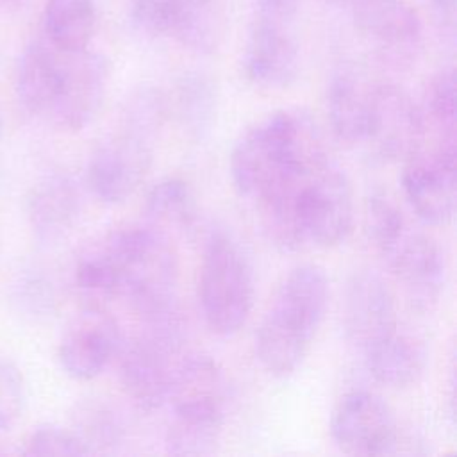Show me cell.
Segmentation results:
<instances>
[{"mask_svg":"<svg viewBox=\"0 0 457 457\" xmlns=\"http://www.w3.org/2000/svg\"><path fill=\"white\" fill-rule=\"evenodd\" d=\"M455 155L457 146L423 145L402 162V189L412 212L425 225H446L455 212Z\"/></svg>","mask_w":457,"mask_h":457,"instance_id":"ba28073f","label":"cell"},{"mask_svg":"<svg viewBox=\"0 0 457 457\" xmlns=\"http://www.w3.org/2000/svg\"><path fill=\"white\" fill-rule=\"evenodd\" d=\"M14 300L30 316H48L55 309V289L45 275L25 273L14 284Z\"/></svg>","mask_w":457,"mask_h":457,"instance_id":"836d02e7","label":"cell"},{"mask_svg":"<svg viewBox=\"0 0 457 457\" xmlns=\"http://www.w3.org/2000/svg\"><path fill=\"white\" fill-rule=\"evenodd\" d=\"M121 348L116 321L102 307L86 305L59 341V364L75 380H93L105 371Z\"/></svg>","mask_w":457,"mask_h":457,"instance_id":"5bb4252c","label":"cell"},{"mask_svg":"<svg viewBox=\"0 0 457 457\" xmlns=\"http://www.w3.org/2000/svg\"><path fill=\"white\" fill-rule=\"evenodd\" d=\"M455 71L453 68H443L428 80L421 109L425 129L434 130L436 143L455 145Z\"/></svg>","mask_w":457,"mask_h":457,"instance_id":"83f0119b","label":"cell"},{"mask_svg":"<svg viewBox=\"0 0 457 457\" xmlns=\"http://www.w3.org/2000/svg\"><path fill=\"white\" fill-rule=\"evenodd\" d=\"M253 204L266 237L287 252L336 246L353 227L352 186L328 152L289 170Z\"/></svg>","mask_w":457,"mask_h":457,"instance_id":"6da1fadb","label":"cell"},{"mask_svg":"<svg viewBox=\"0 0 457 457\" xmlns=\"http://www.w3.org/2000/svg\"><path fill=\"white\" fill-rule=\"evenodd\" d=\"M27 405V386L20 368L0 357V432L11 430Z\"/></svg>","mask_w":457,"mask_h":457,"instance_id":"1f68e13d","label":"cell"},{"mask_svg":"<svg viewBox=\"0 0 457 457\" xmlns=\"http://www.w3.org/2000/svg\"><path fill=\"white\" fill-rule=\"evenodd\" d=\"M225 416L171 412L166 452L173 455H211L218 450Z\"/></svg>","mask_w":457,"mask_h":457,"instance_id":"484cf974","label":"cell"},{"mask_svg":"<svg viewBox=\"0 0 457 457\" xmlns=\"http://www.w3.org/2000/svg\"><path fill=\"white\" fill-rule=\"evenodd\" d=\"M107 82L109 62L102 54L89 48L66 54L62 87L46 121L59 130H82L102 109Z\"/></svg>","mask_w":457,"mask_h":457,"instance_id":"4fadbf2b","label":"cell"},{"mask_svg":"<svg viewBox=\"0 0 457 457\" xmlns=\"http://www.w3.org/2000/svg\"><path fill=\"white\" fill-rule=\"evenodd\" d=\"M375 82L359 70L341 66L328 80L327 114L336 137L348 145H362L371 120Z\"/></svg>","mask_w":457,"mask_h":457,"instance_id":"ffe728a7","label":"cell"},{"mask_svg":"<svg viewBox=\"0 0 457 457\" xmlns=\"http://www.w3.org/2000/svg\"><path fill=\"white\" fill-rule=\"evenodd\" d=\"M253 273L250 261L223 228L209 234L204 248L198 298L207 327L220 336L236 334L253 305Z\"/></svg>","mask_w":457,"mask_h":457,"instance_id":"8992f818","label":"cell"},{"mask_svg":"<svg viewBox=\"0 0 457 457\" xmlns=\"http://www.w3.org/2000/svg\"><path fill=\"white\" fill-rule=\"evenodd\" d=\"M173 353V348L145 332L120 348V382L137 409L152 412L168 402Z\"/></svg>","mask_w":457,"mask_h":457,"instance_id":"9a60e30c","label":"cell"},{"mask_svg":"<svg viewBox=\"0 0 457 457\" xmlns=\"http://www.w3.org/2000/svg\"><path fill=\"white\" fill-rule=\"evenodd\" d=\"M27 220L41 243L61 241L80 214L77 182L62 171L43 175L32 184L25 198Z\"/></svg>","mask_w":457,"mask_h":457,"instance_id":"e0dca14e","label":"cell"},{"mask_svg":"<svg viewBox=\"0 0 457 457\" xmlns=\"http://www.w3.org/2000/svg\"><path fill=\"white\" fill-rule=\"evenodd\" d=\"M330 436L348 455H393L402 443L393 411L378 395L366 389L339 398L330 418Z\"/></svg>","mask_w":457,"mask_h":457,"instance_id":"52a82bcc","label":"cell"},{"mask_svg":"<svg viewBox=\"0 0 457 457\" xmlns=\"http://www.w3.org/2000/svg\"><path fill=\"white\" fill-rule=\"evenodd\" d=\"M328 305L323 268H293L278 286L255 332V357L271 377H289L307 357Z\"/></svg>","mask_w":457,"mask_h":457,"instance_id":"3957f363","label":"cell"},{"mask_svg":"<svg viewBox=\"0 0 457 457\" xmlns=\"http://www.w3.org/2000/svg\"><path fill=\"white\" fill-rule=\"evenodd\" d=\"M166 114V95L157 87L143 86L125 100L118 130L95 146L86 166L87 186L100 202L120 204L137 189Z\"/></svg>","mask_w":457,"mask_h":457,"instance_id":"277c9868","label":"cell"},{"mask_svg":"<svg viewBox=\"0 0 457 457\" xmlns=\"http://www.w3.org/2000/svg\"><path fill=\"white\" fill-rule=\"evenodd\" d=\"M300 0H253L255 20L289 25L298 11Z\"/></svg>","mask_w":457,"mask_h":457,"instance_id":"e575fe53","label":"cell"},{"mask_svg":"<svg viewBox=\"0 0 457 457\" xmlns=\"http://www.w3.org/2000/svg\"><path fill=\"white\" fill-rule=\"evenodd\" d=\"M300 71V48L289 25L255 20L243 50V73L261 89H284Z\"/></svg>","mask_w":457,"mask_h":457,"instance_id":"2e32d148","label":"cell"},{"mask_svg":"<svg viewBox=\"0 0 457 457\" xmlns=\"http://www.w3.org/2000/svg\"><path fill=\"white\" fill-rule=\"evenodd\" d=\"M98 14L95 0H45V41L64 54L89 48L96 32Z\"/></svg>","mask_w":457,"mask_h":457,"instance_id":"603a6c76","label":"cell"},{"mask_svg":"<svg viewBox=\"0 0 457 457\" xmlns=\"http://www.w3.org/2000/svg\"><path fill=\"white\" fill-rule=\"evenodd\" d=\"M70 428L80 439L87 455L116 453L125 441V423L105 400L84 398L71 411Z\"/></svg>","mask_w":457,"mask_h":457,"instance_id":"cb8c5ba5","label":"cell"},{"mask_svg":"<svg viewBox=\"0 0 457 457\" xmlns=\"http://www.w3.org/2000/svg\"><path fill=\"white\" fill-rule=\"evenodd\" d=\"M353 21L373 52L402 68L416 61L423 46V23L405 0H350Z\"/></svg>","mask_w":457,"mask_h":457,"instance_id":"30bf717a","label":"cell"},{"mask_svg":"<svg viewBox=\"0 0 457 457\" xmlns=\"http://www.w3.org/2000/svg\"><path fill=\"white\" fill-rule=\"evenodd\" d=\"M120 273V296L143 321V328H184L179 307V259L171 243L152 227L116 228L102 241Z\"/></svg>","mask_w":457,"mask_h":457,"instance_id":"7a4b0ae2","label":"cell"},{"mask_svg":"<svg viewBox=\"0 0 457 457\" xmlns=\"http://www.w3.org/2000/svg\"><path fill=\"white\" fill-rule=\"evenodd\" d=\"M23 455H87L84 445L70 427L43 423L34 427L23 441Z\"/></svg>","mask_w":457,"mask_h":457,"instance_id":"4dcf8cb0","label":"cell"},{"mask_svg":"<svg viewBox=\"0 0 457 457\" xmlns=\"http://www.w3.org/2000/svg\"><path fill=\"white\" fill-rule=\"evenodd\" d=\"M437 20L446 25V27H453V20H455V4L457 0H428Z\"/></svg>","mask_w":457,"mask_h":457,"instance_id":"d590c367","label":"cell"},{"mask_svg":"<svg viewBox=\"0 0 457 457\" xmlns=\"http://www.w3.org/2000/svg\"><path fill=\"white\" fill-rule=\"evenodd\" d=\"M225 29V0H182L171 36L191 52L212 54L220 48Z\"/></svg>","mask_w":457,"mask_h":457,"instance_id":"d4e9b609","label":"cell"},{"mask_svg":"<svg viewBox=\"0 0 457 457\" xmlns=\"http://www.w3.org/2000/svg\"><path fill=\"white\" fill-rule=\"evenodd\" d=\"M64 62L66 54L46 41H32L25 46L14 73V93L23 111L48 118L62 87Z\"/></svg>","mask_w":457,"mask_h":457,"instance_id":"ac0fdd59","label":"cell"},{"mask_svg":"<svg viewBox=\"0 0 457 457\" xmlns=\"http://www.w3.org/2000/svg\"><path fill=\"white\" fill-rule=\"evenodd\" d=\"M73 282L87 300V305L102 307L105 300L120 296V273L102 243L80 255L73 271Z\"/></svg>","mask_w":457,"mask_h":457,"instance_id":"4316f807","label":"cell"},{"mask_svg":"<svg viewBox=\"0 0 457 457\" xmlns=\"http://www.w3.org/2000/svg\"><path fill=\"white\" fill-rule=\"evenodd\" d=\"M343 328L361 353L398 330L395 295L386 278L370 270L353 271L343 291Z\"/></svg>","mask_w":457,"mask_h":457,"instance_id":"7c38bea8","label":"cell"},{"mask_svg":"<svg viewBox=\"0 0 457 457\" xmlns=\"http://www.w3.org/2000/svg\"><path fill=\"white\" fill-rule=\"evenodd\" d=\"M146 214L157 223L186 228L196 218V202L187 182L164 179L146 195Z\"/></svg>","mask_w":457,"mask_h":457,"instance_id":"f1b7e54d","label":"cell"},{"mask_svg":"<svg viewBox=\"0 0 457 457\" xmlns=\"http://www.w3.org/2000/svg\"><path fill=\"white\" fill-rule=\"evenodd\" d=\"M2 2H7V4H18V2H23V0H2Z\"/></svg>","mask_w":457,"mask_h":457,"instance_id":"74e56055","label":"cell"},{"mask_svg":"<svg viewBox=\"0 0 457 457\" xmlns=\"http://www.w3.org/2000/svg\"><path fill=\"white\" fill-rule=\"evenodd\" d=\"M171 412L221 414L228 402V382L220 364L202 353L186 355L171 373L168 393Z\"/></svg>","mask_w":457,"mask_h":457,"instance_id":"d6986e66","label":"cell"},{"mask_svg":"<svg viewBox=\"0 0 457 457\" xmlns=\"http://www.w3.org/2000/svg\"><path fill=\"white\" fill-rule=\"evenodd\" d=\"M421 107L393 82H375L368 136V155L380 162H403L425 143Z\"/></svg>","mask_w":457,"mask_h":457,"instance_id":"9c48e42d","label":"cell"},{"mask_svg":"<svg viewBox=\"0 0 457 457\" xmlns=\"http://www.w3.org/2000/svg\"><path fill=\"white\" fill-rule=\"evenodd\" d=\"M323 154L327 148L316 121L300 109H280L241 134L228 170L237 193L253 202L289 170Z\"/></svg>","mask_w":457,"mask_h":457,"instance_id":"5b68a950","label":"cell"},{"mask_svg":"<svg viewBox=\"0 0 457 457\" xmlns=\"http://www.w3.org/2000/svg\"><path fill=\"white\" fill-rule=\"evenodd\" d=\"M166 100L168 111L175 114L189 139L202 141L211 134L218 112V86L209 73L200 70L180 73Z\"/></svg>","mask_w":457,"mask_h":457,"instance_id":"44dd1931","label":"cell"},{"mask_svg":"<svg viewBox=\"0 0 457 457\" xmlns=\"http://www.w3.org/2000/svg\"><path fill=\"white\" fill-rule=\"evenodd\" d=\"M327 4H332V5H343V4H348L350 0H325Z\"/></svg>","mask_w":457,"mask_h":457,"instance_id":"8d00e7d4","label":"cell"},{"mask_svg":"<svg viewBox=\"0 0 457 457\" xmlns=\"http://www.w3.org/2000/svg\"><path fill=\"white\" fill-rule=\"evenodd\" d=\"M378 253L416 307L428 309L439 300L446 282V261L432 236L407 223Z\"/></svg>","mask_w":457,"mask_h":457,"instance_id":"8fae6325","label":"cell"},{"mask_svg":"<svg viewBox=\"0 0 457 457\" xmlns=\"http://www.w3.org/2000/svg\"><path fill=\"white\" fill-rule=\"evenodd\" d=\"M180 7L182 0H130V16L148 34H171Z\"/></svg>","mask_w":457,"mask_h":457,"instance_id":"d6a6232c","label":"cell"},{"mask_svg":"<svg viewBox=\"0 0 457 457\" xmlns=\"http://www.w3.org/2000/svg\"><path fill=\"white\" fill-rule=\"evenodd\" d=\"M0 127H2V125H0Z\"/></svg>","mask_w":457,"mask_h":457,"instance_id":"f35d334b","label":"cell"},{"mask_svg":"<svg viewBox=\"0 0 457 457\" xmlns=\"http://www.w3.org/2000/svg\"><path fill=\"white\" fill-rule=\"evenodd\" d=\"M405 225L407 220L403 218V212L387 191L377 187L368 195L364 207V228L377 252L384 248Z\"/></svg>","mask_w":457,"mask_h":457,"instance_id":"f546056e","label":"cell"},{"mask_svg":"<svg viewBox=\"0 0 457 457\" xmlns=\"http://www.w3.org/2000/svg\"><path fill=\"white\" fill-rule=\"evenodd\" d=\"M364 362L370 375L382 386L393 389H405L414 386L425 371L427 352L425 346L398 330L368 348Z\"/></svg>","mask_w":457,"mask_h":457,"instance_id":"7402d4cb","label":"cell"}]
</instances>
